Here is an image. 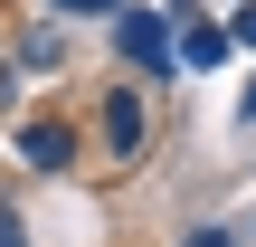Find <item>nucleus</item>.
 <instances>
[{"mask_svg": "<svg viewBox=\"0 0 256 247\" xmlns=\"http://www.w3.org/2000/svg\"><path fill=\"white\" fill-rule=\"evenodd\" d=\"M228 48H256V0L238 10V19H228Z\"/></svg>", "mask_w": 256, "mask_h": 247, "instance_id": "nucleus-5", "label": "nucleus"}, {"mask_svg": "<svg viewBox=\"0 0 256 247\" xmlns=\"http://www.w3.org/2000/svg\"><path fill=\"white\" fill-rule=\"evenodd\" d=\"M57 10H124V0H57Z\"/></svg>", "mask_w": 256, "mask_h": 247, "instance_id": "nucleus-7", "label": "nucleus"}, {"mask_svg": "<svg viewBox=\"0 0 256 247\" xmlns=\"http://www.w3.org/2000/svg\"><path fill=\"white\" fill-rule=\"evenodd\" d=\"M180 57H190V67H218V57H228V29H180Z\"/></svg>", "mask_w": 256, "mask_h": 247, "instance_id": "nucleus-4", "label": "nucleus"}, {"mask_svg": "<svg viewBox=\"0 0 256 247\" xmlns=\"http://www.w3.org/2000/svg\"><path fill=\"white\" fill-rule=\"evenodd\" d=\"M19 152H28L38 171H66V162H76V133H66V124H28V133H19Z\"/></svg>", "mask_w": 256, "mask_h": 247, "instance_id": "nucleus-2", "label": "nucleus"}, {"mask_svg": "<svg viewBox=\"0 0 256 247\" xmlns=\"http://www.w3.org/2000/svg\"><path fill=\"white\" fill-rule=\"evenodd\" d=\"M247 114H256V95H247Z\"/></svg>", "mask_w": 256, "mask_h": 247, "instance_id": "nucleus-9", "label": "nucleus"}, {"mask_svg": "<svg viewBox=\"0 0 256 247\" xmlns=\"http://www.w3.org/2000/svg\"><path fill=\"white\" fill-rule=\"evenodd\" d=\"M0 247H28V228H19V209L0 200Z\"/></svg>", "mask_w": 256, "mask_h": 247, "instance_id": "nucleus-6", "label": "nucleus"}, {"mask_svg": "<svg viewBox=\"0 0 256 247\" xmlns=\"http://www.w3.org/2000/svg\"><path fill=\"white\" fill-rule=\"evenodd\" d=\"M190 247H228V238H218V228H200V238H190Z\"/></svg>", "mask_w": 256, "mask_h": 247, "instance_id": "nucleus-8", "label": "nucleus"}, {"mask_svg": "<svg viewBox=\"0 0 256 247\" xmlns=\"http://www.w3.org/2000/svg\"><path fill=\"white\" fill-rule=\"evenodd\" d=\"M104 143H114V152H142V105H133V95L104 105Z\"/></svg>", "mask_w": 256, "mask_h": 247, "instance_id": "nucleus-3", "label": "nucleus"}, {"mask_svg": "<svg viewBox=\"0 0 256 247\" xmlns=\"http://www.w3.org/2000/svg\"><path fill=\"white\" fill-rule=\"evenodd\" d=\"M124 57H142V67H171L180 48H171V19H152V10H124Z\"/></svg>", "mask_w": 256, "mask_h": 247, "instance_id": "nucleus-1", "label": "nucleus"}]
</instances>
